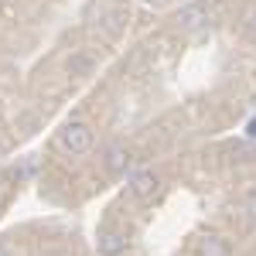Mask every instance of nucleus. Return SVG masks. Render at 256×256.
Returning a JSON list of instances; mask_svg holds the SVG:
<instances>
[{
  "label": "nucleus",
  "mask_w": 256,
  "mask_h": 256,
  "mask_svg": "<svg viewBox=\"0 0 256 256\" xmlns=\"http://www.w3.org/2000/svg\"><path fill=\"white\" fill-rule=\"evenodd\" d=\"M52 256H62V253H52Z\"/></svg>",
  "instance_id": "ddd939ff"
},
{
  "label": "nucleus",
  "mask_w": 256,
  "mask_h": 256,
  "mask_svg": "<svg viewBox=\"0 0 256 256\" xmlns=\"http://www.w3.org/2000/svg\"><path fill=\"white\" fill-rule=\"evenodd\" d=\"M55 144H58L65 154L79 158V154H86V150L92 147V126H89V123H82V120H72V123H65V126L58 130Z\"/></svg>",
  "instance_id": "f03ea898"
},
{
  "label": "nucleus",
  "mask_w": 256,
  "mask_h": 256,
  "mask_svg": "<svg viewBox=\"0 0 256 256\" xmlns=\"http://www.w3.org/2000/svg\"><path fill=\"white\" fill-rule=\"evenodd\" d=\"M89 24L96 31H102L106 38H116L120 31H123V24H126V7L116 4V0H102V4H96L89 10Z\"/></svg>",
  "instance_id": "f257e3e1"
},
{
  "label": "nucleus",
  "mask_w": 256,
  "mask_h": 256,
  "mask_svg": "<svg viewBox=\"0 0 256 256\" xmlns=\"http://www.w3.org/2000/svg\"><path fill=\"white\" fill-rule=\"evenodd\" d=\"M126 160H130V154H126L123 147H110V154H106V168H110V171H123Z\"/></svg>",
  "instance_id": "6e6552de"
},
{
  "label": "nucleus",
  "mask_w": 256,
  "mask_h": 256,
  "mask_svg": "<svg viewBox=\"0 0 256 256\" xmlns=\"http://www.w3.org/2000/svg\"><path fill=\"white\" fill-rule=\"evenodd\" d=\"M144 4H154V0H144Z\"/></svg>",
  "instance_id": "f8f14e48"
},
{
  "label": "nucleus",
  "mask_w": 256,
  "mask_h": 256,
  "mask_svg": "<svg viewBox=\"0 0 256 256\" xmlns=\"http://www.w3.org/2000/svg\"><path fill=\"white\" fill-rule=\"evenodd\" d=\"M246 212H250V218L256 222V192H253L250 198H246Z\"/></svg>",
  "instance_id": "1a4fd4ad"
},
{
  "label": "nucleus",
  "mask_w": 256,
  "mask_h": 256,
  "mask_svg": "<svg viewBox=\"0 0 256 256\" xmlns=\"http://www.w3.org/2000/svg\"><path fill=\"white\" fill-rule=\"evenodd\" d=\"M0 256H10V246L7 242H0Z\"/></svg>",
  "instance_id": "9b49d317"
},
{
  "label": "nucleus",
  "mask_w": 256,
  "mask_h": 256,
  "mask_svg": "<svg viewBox=\"0 0 256 256\" xmlns=\"http://www.w3.org/2000/svg\"><path fill=\"white\" fill-rule=\"evenodd\" d=\"M202 256H229V242L218 236H208L202 242Z\"/></svg>",
  "instance_id": "0eeeda50"
},
{
  "label": "nucleus",
  "mask_w": 256,
  "mask_h": 256,
  "mask_svg": "<svg viewBox=\"0 0 256 256\" xmlns=\"http://www.w3.org/2000/svg\"><path fill=\"white\" fill-rule=\"evenodd\" d=\"M250 31L256 34V7H253V14H250Z\"/></svg>",
  "instance_id": "9d476101"
},
{
  "label": "nucleus",
  "mask_w": 256,
  "mask_h": 256,
  "mask_svg": "<svg viewBox=\"0 0 256 256\" xmlns=\"http://www.w3.org/2000/svg\"><path fill=\"white\" fill-rule=\"evenodd\" d=\"M178 24H181V31H198V28H205V24H208V7H205V4H188V7H181Z\"/></svg>",
  "instance_id": "7ed1b4c3"
},
{
  "label": "nucleus",
  "mask_w": 256,
  "mask_h": 256,
  "mask_svg": "<svg viewBox=\"0 0 256 256\" xmlns=\"http://www.w3.org/2000/svg\"><path fill=\"white\" fill-rule=\"evenodd\" d=\"M130 192H134L137 198H154V192H158V174L140 171V174L130 181Z\"/></svg>",
  "instance_id": "39448f33"
},
{
  "label": "nucleus",
  "mask_w": 256,
  "mask_h": 256,
  "mask_svg": "<svg viewBox=\"0 0 256 256\" xmlns=\"http://www.w3.org/2000/svg\"><path fill=\"white\" fill-rule=\"evenodd\" d=\"M92 68H96V58L86 55V52H76V55L68 58V72H72V76H92Z\"/></svg>",
  "instance_id": "423d86ee"
},
{
  "label": "nucleus",
  "mask_w": 256,
  "mask_h": 256,
  "mask_svg": "<svg viewBox=\"0 0 256 256\" xmlns=\"http://www.w3.org/2000/svg\"><path fill=\"white\" fill-rule=\"evenodd\" d=\"M96 246H99V256H120L126 250V236L123 232H102Z\"/></svg>",
  "instance_id": "20e7f679"
}]
</instances>
